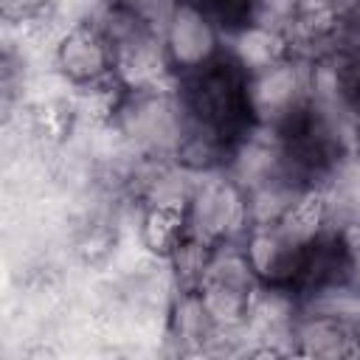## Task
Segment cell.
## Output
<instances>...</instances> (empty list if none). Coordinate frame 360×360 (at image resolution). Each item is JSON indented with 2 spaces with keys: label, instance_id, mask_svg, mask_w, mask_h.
Segmentation results:
<instances>
[{
  "label": "cell",
  "instance_id": "1",
  "mask_svg": "<svg viewBox=\"0 0 360 360\" xmlns=\"http://www.w3.org/2000/svg\"><path fill=\"white\" fill-rule=\"evenodd\" d=\"M180 107L194 138L228 152L253 124L250 79L231 53H211L197 62L180 84Z\"/></svg>",
  "mask_w": 360,
  "mask_h": 360
},
{
  "label": "cell",
  "instance_id": "2",
  "mask_svg": "<svg viewBox=\"0 0 360 360\" xmlns=\"http://www.w3.org/2000/svg\"><path fill=\"white\" fill-rule=\"evenodd\" d=\"M346 270V248L338 239H312L292 253V262L281 267L276 284L292 290H318L338 281Z\"/></svg>",
  "mask_w": 360,
  "mask_h": 360
},
{
  "label": "cell",
  "instance_id": "3",
  "mask_svg": "<svg viewBox=\"0 0 360 360\" xmlns=\"http://www.w3.org/2000/svg\"><path fill=\"white\" fill-rule=\"evenodd\" d=\"M281 143L287 163L304 174L323 172L335 158V143L329 138V129L318 121L312 110H298L295 115H290L281 132Z\"/></svg>",
  "mask_w": 360,
  "mask_h": 360
},
{
  "label": "cell",
  "instance_id": "4",
  "mask_svg": "<svg viewBox=\"0 0 360 360\" xmlns=\"http://www.w3.org/2000/svg\"><path fill=\"white\" fill-rule=\"evenodd\" d=\"M191 3L200 8V14H205L222 28L248 25L253 17V6H256V0H191Z\"/></svg>",
  "mask_w": 360,
  "mask_h": 360
}]
</instances>
